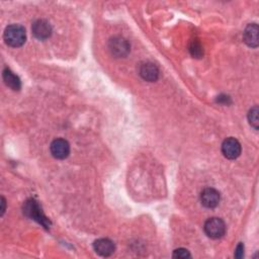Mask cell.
I'll return each instance as SVG.
<instances>
[{"mask_svg": "<svg viewBox=\"0 0 259 259\" xmlns=\"http://www.w3.org/2000/svg\"><path fill=\"white\" fill-rule=\"evenodd\" d=\"M4 39L6 43L13 48L22 47L27 39L26 30L20 25H11L6 29Z\"/></svg>", "mask_w": 259, "mask_h": 259, "instance_id": "obj_1", "label": "cell"}, {"mask_svg": "<svg viewBox=\"0 0 259 259\" xmlns=\"http://www.w3.org/2000/svg\"><path fill=\"white\" fill-rule=\"evenodd\" d=\"M24 213L28 217H30V218L36 220L37 222H39L40 224H42L44 227L48 228V226H50V221L43 214L39 204L35 200L31 199L28 202H26V204L24 206Z\"/></svg>", "mask_w": 259, "mask_h": 259, "instance_id": "obj_2", "label": "cell"}, {"mask_svg": "<svg viewBox=\"0 0 259 259\" xmlns=\"http://www.w3.org/2000/svg\"><path fill=\"white\" fill-rule=\"evenodd\" d=\"M205 232L212 239L222 238L226 233V224L220 218H211L205 223Z\"/></svg>", "mask_w": 259, "mask_h": 259, "instance_id": "obj_3", "label": "cell"}, {"mask_svg": "<svg viewBox=\"0 0 259 259\" xmlns=\"http://www.w3.org/2000/svg\"><path fill=\"white\" fill-rule=\"evenodd\" d=\"M111 53L117 58H124L130 53V44L123 37H114L109 42Z\"/></svg>", "mask_w": 259, "mask_h": 259, "instance_id": "obj_4", "label": "cell"}, {"mask_svg": "<svg viewBox=\"0 0 259 259\" xmlns=\"http://www.w3.org/2000/svg\"><path fill=\"white\" fill-rule=\"evenodd\" d=\"M241 144L235 138H227L222 144V153L230 160L237 159L241 154Z\"/></svg>", "mask_w": 259, "mask_h": 259, "instance_id": "obj_5", "label": "cell"}, {"mask_svg": "<svg viewBox=\"0 0 259 259\" xmlns=\"http://www.w3.org/2000/svg\"><path fill=\"white\" fill-rule=\"evenodd\" d=\"M51 154L56 159H65L70 154V145L64 139H56L51 143L50 146Z\"/></svg>", "mask_w": 259, "mask_h": 259, "instance_id": "obj_6", "label": "cell"}, {"mask_svg": "<svg viewBox=\"0 0 259 259\" xmlns=\"http://www.w3.org/2000/svg\"><path fill=\"white\" fill-rule=\"evenodd\" d=\"M32 32H33V35L41 40V41H44V40H47L51 37L52 35V27L51 25L45 21V20H38L36 21L34 24H33V27H32Z\"/></svg>", "mask_w": 259, "mask_h": 259, "instance_id": "obj_7", "label": "cell"}, {"mask_svg": "<svg viewBox=\"0 0 259 259\" xmlns=\"http://www.w3.org/2000/svg\"><path fill=\"white\" fill-rule=\"evenodd\" d=\"M220 193L215 189H206L201 194L202 205L208 209L216 208L220 203Z\"/></svg>", "mask_w": 259, "mask_h": 259, "instance_id": "obj_8", "label": "cell"}, {"mask_svg": "<svg viewBox=\"0 0 259 259\" xmlns=\"http://www.w3.org/2000/svg\"><path fill=\"white\" fill-rule=\"evenodd\" d=\"M141 77L148 82H155L159 78V69L158 67L151 62H146L141 65L139 69Z\"/></svg>", "mask_w": 259, "mask_h": 259, "instance_id": "obj_9", "label": "cell"}, {"mask_svg": "<svg viewBox=\"0 0 259 259\" xmlns=\"http://www.w3.org/2000/svg\"><path fill=\"white\" fill-rule=\"evenodd\" d=\"M94 248H95V251L99 255L104 256V257L111 256L115 252V249H116L114 242L107 238H102V239L97 240L94 243Z\"/></svg>", "mask_w": 259, "mask_h": 259, "instance_id": "obj_10", "label": "cell"}, {"mask_svg": "<svg viewBox=\"0 0 259 259\" xmlns=\"http://www.w3.org/2000/svg\"><path fill=\"white\" fill-rule=\"evenodd\" d=\"M258 26L256 24H250L246 27L243 33V40L245 44L251 48L258 47Z\"/></svg>", "mask_w": 259, "mask_h": 259, "instance_id": "obj_11", "label": "cell"}, {"mask_svg": "<svg viewBox=\"0 0 259 259\" xmlns=\"http://www.w3.org/2000/svg\"><path fill=\"white\" fill-rule=\"evenodd\" d=\"M3 77H4L5 83L9 86L10 89H12L15 92H18L21 90V88H22L21 79L12 70H10L8 68L5 69L4 73H3Z\"/></svg>", "mask_w": 259, "mask_h": 259, "instance_id": "obj_12", "label": "cell"}, {"mask_svg": "<svg viewBox=\"0 0 259 259\" xmlns=\"http://www.w3.org/2000/svg\"><path fill=\"white\" fill-rule=\"evenodd\" d=\"M190 52L194 58H202L204 56V49L198 40L192 41L190 45Z\"/></svg>", "mask_w": 259, "mask_h": 259, "instance_id": "obj_13", "label": "cell"}, {"mask_svg": "<svg viewBox=\"0 0 259 259\" xmlns=\"http://www.w3.org/2000/svg\"><path fill=\"white\" fill-rule=\"evenodd\" d=\"M258 114H259V110H258V107H257V106L253 107V108L249 111V113H248V121H249V124H250L251 127H253L255 130H258V125H259Z\"/></svg>", "mask_w": 259, "mask_h": 259, "instance_id": "obj_14", "label": "cell"}, {"mask_svg": "<svg viewBox=\"0 0 259 259\" xmlns=\"http://www.w3.org/2000/svg\"><path fill=\"white\" fill-rule=\"evenodd\" d=\"M172 256H174V258H179V259H187V258L192 257L190 251L185 248H179V249L175 250L174 255Z\"/></svg>", "mask_w": 259, "mask_h": 259, "instance_id": "obj_15", "label": "cell"}, {"mask_svg": "<svg viewBox=\"0 0 259 259\" xmlns=\"http://www.w3.org/2000/svg\"><path fill=\"white\" fill-rule=\"evenodd\" d=\"M244 256V245L242 243H240L235 251V257L236 258H242Z\"/></svg>", "mask_w": 259, "mask_h": 259, "instance_id": "obj_16", "label": "cell"}, {"mask_svg": "<svg viewBox=\"0 0 259 259\" xmlns=\"http://www.w3.org/2000/svg\"><path fill=\"white\" fill-rule=\"evenodd\" d=\"M217 102L219 104H222V105H229V104H231V100L227 96H220V97H218Z\"/></svg>", "mask_w": 259, "mask_h": 259, "instance_id": "obj_17", "label": "cell"}, {"mask_svg": "<svg viewBox=\"0 0 259 259\" xmlns=\"http://www.w3.org/2000/svg\"><path fill=\"white\" fill-rule=\"evenodd\" d=\"M6 207H7V201H6V199L3 197V198H2V216L5 215Z\"/></svg>", "mask_w": 259, "mask_h": 259, "instance_id": "obj_18", "label": "cell"}]
</instances>
